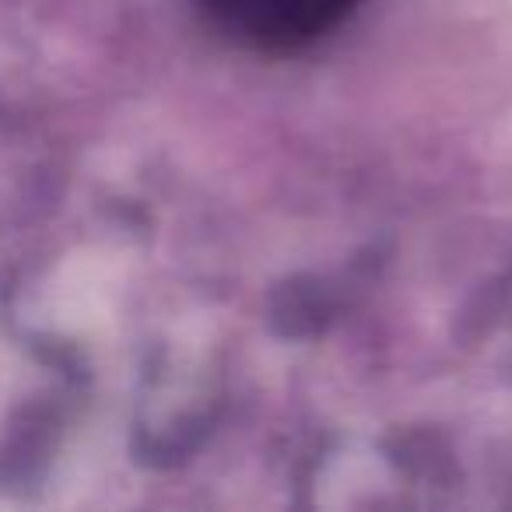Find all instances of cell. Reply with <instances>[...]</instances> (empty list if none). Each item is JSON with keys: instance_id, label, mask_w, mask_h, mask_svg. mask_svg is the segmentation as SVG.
<instances>
[{"instance_id": "obj_1", "label": "cell", "mask_w": 512, "mask_h": 512, "mask_svg": "<svg viewBox=\"0 0 512 512\" xmlns=\"http://www.w3.org/2000/svg\"><path fill=\"white\" fill-rule=\"evenodd\" d=\"M225 36L256 53H295L341 29L365 0H200Z\"/></svg>"}]
</instances>
